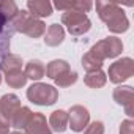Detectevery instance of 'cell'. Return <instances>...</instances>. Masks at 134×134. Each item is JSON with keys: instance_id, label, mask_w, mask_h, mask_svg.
Listing matches in <instances>:
<instances>
[{"instance_id": "cell-2", "label": "cell", "mask_w": 134, "mask_h": 134, "mask_svg": "<svg viewBox=\"0 0 134 134\" xmlns=\"http://www.w3.org/2000/svg\"><path fill=\"white\" fill-rule=\"evenodd\" d=\"M11 25H13L14 32L27 35L29 38H33V40L40 38L46 33V24L41 19L32 16L27 10H19L18 16L13 19Z\"/></svg>"}, {"instance_id": "cell-9", "label": "cell", "mask_w": 134, "mask_h": 134, "mask_svg": "<svg viewBox=\"0 0 134 134\" xmlns=\"http://www.w3.org/2000/svg\"><path fill=\"white\" fill-rule=\"evenodd\" d=\"M112 98L117 104L125 107L128 117L134 115V88L131 85H118L114 88Z\"/></svg>"}, {"instance_id": "cell-6", "label": "cell", "mask_w": 134, "mask_h": 134, "mask_svg": "<svg viewBox=\"0 0 134 134\" xmlns=\"http://www.w3.org/2000/svg\"><path fill=\"white\" fill-rule=\"evenodd\" d=\"M92 52H95L99 58L106 60V58H115L121 54L123 51V43L120 38L117 36H107L101 41H98L96 44L92 46L90 49Z\"/></svg>"}, {"instance_id": "cell-26", "label": "cell", "mask_w": 134, "mask_h": 134, "mask_svg": "<svg viewBox=\"0 0 134 134\" xmlns=\"http://www.w3.org/2000/svg\"><path fill=\"white\" fill-rule=\"evenodd\" d=\"M0 134H10V128H0Z\"/></svg>"}, {"instance_id": "cell-17", "label": "cell", "mask_w": 134, "mask_h": 134, "mask_svg": "<svg viewBox=\"0 0 134 134\" xmlns=\"http://www.w3.org/2000/svg\"><path fill=\"white\" fill-rule=\"evenodd\" d=\"M70 70H71V68H70V63H68V62L57 58V60H52V62L47 63V66H46V76H47L49 79L55 81L57 77H60V76L65 74V73H68Z\"/></svg>"}, {"instance_id": "cell-16", "label": "cell", "mask_w": 134, "mask_h": 134, "mask_svg": "<svg viewBox=\"0 0 134 134\" xmlns=\"http://www.w3.org/2000/svg\"><path fill=\"white\" fill-rule=\"evenodd\" d=\"M65 40V29L58 24H51L44 33V43L51 47H55L62 44Z\"/></svg>"}, {"instance_id": "cell-4", "label": "cell", "mask_w": 134, "mask_h": 134, "mask_svg": "<svg viewBox=\"0 0 134 134\" xmlns=\"http://www.w3.org/2000/svg\"><path fill=\"white\" fill-rule=\"evenodd\" d=\"M62 24L73 36H81L92 29V21L88 16L77 11H65L62 14Z\"/></svg>"}, {"instance_id": "cell-22", "label": "cell", "mask_w": 134, "mask_h": 134, "mask_svg": "<svg viewBox=\"0 0 134 134\" xmlns=\"http://www.w3.org/2000/svg\"><path fill=\"white\" fill-rule=\"evenodd\" d=\"M5 82L11 88H21V87H25L27 77H25V74L22 71H18V73H13V74H7L5 76Z\"/></svg>"}, {"instance_id": "cell-7", "label": "cell", "mask_w": 134, "mask_h": 134, "mask_svg": "<svg viewBox=\"0 0 134 134\" xmlns=\"http://www.w3.org/2000/svg\"><path fill=\"white\" fill-rule=\"evenodd\" d=\"M21 107V99L14 93H7L0 98V128H10L13 115Z\"/></svg>"}, {"instance_id": "cell-28", "label": "cell", "mask_w": 134, "mask_h": 134, "mask_svg": "<svg viewBox=\"0 0 134 134\" xmlns=\"http://www.w3.org/2000/svg\"><path fill=\"white\" fill-rule=\"evenodd\" d=\"M0 84H2V73H0Z\"/></svg>"}, {"instance_id": "cell-21", "label": "cell", "mask_w": 134, "mask_h": 134, "mask_svg": "<svg viewBox=\"0 0 134 134\" xmlns=\"http://www.w3.org/2000/svg\"><path fill=\"white\" fill-rule=\"evenodd\" d=\"M103 58H99L95 52L88 51L84 54L82 57V66H84V70L87 73H93V71H99L101 70V66H103Z\"/></svg>"}, {"instance_id": "cell-27", "label": "cell", "mask_w": 134, "mask_h": 134, "mask_svg": "<svg viewBox=\"0 0 134 134\" xmlns=\"http://www.w3.org/2000/svg\"><path fill=\"white\" fill-rule=\"evenodd\" d=\"M10 134H25V132H22V131H13V132H10Z\"/></svg>"}, {"instance_id": "cell-13", "label": "cell", "mask_w": 134, "mask_h": 134, "mask_svg": "<svg viewBox=\"0 0 134 134\" xmlns=\"http://www.w3.org/2000/svg\"><path fill=\"white\" fill-rule=\"evenodd\" d=\"M27 11L41 19V18H49L52 14V3L47 0H29L27 2Z\"/></svg>"}, {"instance_id": "cell-5", "label": "cell", "mask_w": 134, "mask_h": 134, "mask_svg": "<svg viewBox=\"0 0 134 134\" xmlns=\"http://www.w3.org/2000/svg\"><path fill=\"white\" fill-rule=\"evenodd\" d=\"M132 74H134V60L131 57H123L120 60H115L109 66V71L106 73L109 81L117 85L132 77Z\"/></svg>"}, {"instance_id": "cell-14", "label": "cell", "mask_w": 134, "mask_h": 134, "mask_svg": "<svg viewBox=\"0 0 134 134\" xmlns=\"http://www.w3.org/2000/svg\"><path fill=\"white\" fill-rule=\"evenodd\" d=\"M54 7L60 11H77V13H88L93 8L90 0H73V2H55Z\"/></svg>"}, {"instance_id": "cell-20", "label": "cell", "mask_w": 134, "mask_h": 134, "mask_svg": "<svg viewBox=\"0 0 134 134\" xmlns=\"http://www.w3.org/2000/svg\"><path fill=\"white\" fill-rule=\"evenodd\" d=\"M107 82V76L103 70L99 71H93V73H87L84 76V84L90 88H101L104 87Z\"/></svg>"}, {"instance_id": "cell-24", "label": "cell", "mask_w": 134, "mask_h": 134, "mask_svg": "<svg viewBox=\"0 0 134 134\" xmlns=\"http://www.w3.org/2000/svg\"><path fill=\"white\" fill-rule=\"evenodd\" d=\"M84 134H104V123L103 121H92L85 126Z\"/></svg>"}, {"instance_id": "cell-3", "label": "cell", "mask_w": 134, "mask_h": 134, "mask_svg": "<svg viewBox=\"0 0 134 134\" xmlns=\"http://www.w3.org/2000/svg\"><path fill=\"white\" fill-rule=\"evenodd\" d=\"M27 98L36 106H52L58 101V90L54 85L35 82L27 88Z\"/></svg>"}, {"instance_id": "cell-10", "label": "cell", "mask_w": 134, "mask_h": 134, "mask_svg": "<svg viewBox=\"0 0 134 134\" xmlns=\"http://www.w3.org/2000/svg\"><path fill=\"white\" fill-rule=\"evenodd\" d=\"M24 129L25 134H52L49 123L41 112H33Z\"/></svg>"}, {"instance_id": "cell-18", "label": "cell", "mask_w": 134, "mask_h": 134, "mask_svg": "<svg viewBox=\"0 0 134 134\" xmlns=\"http://www.w3.org/2000/svg\"><path fill=\"white\" fill-rule=\"evenodd\" d=\"M24 74L27 79H32V81H40L46 76V66L43 65V62L40 60H30L27 65H25V70H24Z\"/></svg>"}, {"instance_id": "cell-15", "label": "cell", "mask_w": 134, "mask_h": 134, "mask_svg": "<svg viewBox=\"0 0 134 134\" xmlns=\"http://www.w3.org/2000/svg\"><path fill=\"white\" fill-rule=\"evenodd\" d=\"M49 128L51 131H55V132H65L66 128H68V112L66 110H54L49 117Z\"/></svg>"}, {"instance_id": "cell-25", "label": "cell", "mask_w": 134, "mask_h": 134, "mask_svg": "<svg viewBox=\"0 0 134 134\" xmlns=\"http://www.w3.org/2000/svg\"><path fill=\"white\" fill-rule=\"evenodd\" d=\"M120 134H134V121L131 118L121 121V125H120Z\"/></svg>"}, {"instance_id": "cell-12", "label": "cell", "mask_w": 134, "mask_h": 134, "mask_svg": "<svg viewBox=\"0 0 134 134\" xmlns=\"http://www.w3.org/2000/svg\"><path fill=\"white\" fill-rule=\"evenodd\" d=\"M22 58L16 54H7L0 58V73H5L7 74H13V73H18V71H22Z\"/></svg>"}, {"instance_id": "cell-23", "label": "cell", "mask_w": 134, "mask_h": 134, "mask_svg": "<svg viewBox=\"0 0 134 134\" xmlns=\"http://www.w3.org/2000/svg\"><path fill=\"white\" fill-rule=\"evenodd\" d=\"M54 82H55V85H57V87H62V88L71 87L73 84H76V82H77V73L70 70L68 73H65V74H62L60 77H57Z\"/></svg>"}, {"instance_id": "cell-11", "label": "cell", "mask_w": 134, "mask_h": 134, "mask_svg": "<svg viewBox=\"0 0 134 134\" xmlns=\"http://www.w3.org/2000/svg\"><path fill=\"white\" fill-rule=\"evenodd\" d=\"M14 30L11 25V21H8L2 13H0V57L10 54V41Z\"/></svg>"}, {"instance_id": "cell-8", "label": "cell", "mask_w": 134, "mask_h": 134, "mask_svg": "<svg viewBox=\"0 0 134 134\" xmlns=\"http://www.w3.org/2000/svg\"><path fill=\"white\" fill-rule=\"evenodd\" d=\"M88 123H90V112H88V109L81 106V104L71 106V109L68 110V126L71 128V131L82 132Z\"/></svg>"}, {"instance_id": "cell-1", "label": "cell", "mask_w": 134, "mask_h": 134, "mask_svg": "<svg viewBox=\"0 0 134 134\" xmlns=\"http://www.w3.org/2000/svg\"><path fill=\"white\" fill-rule=\"evenodd\" d=\"M96 13L99 19L107 25L109 32L112 33H125L129 29V21L121 10V7L117 2H106V0H98L95 3Z\"/></svg>"}, {"instance_id": "cell-19", "label": "cell", "mask_w": 134, "mask_h": 134, "mask_svg": "<svg viewBox=\"0 0 134 134\" xmlns=\"http://www.w3.org/2000/svg\"><path fill=\"white\" fill-rule=\"evenodd\" d=\"M32 114H33V112H32L27 106H22V107H21V109H18V110H16V114L13 115L10 128H14L16 131H22V129L25 128V125L29 123V120H30Z\"/></svg>"}]
</instances>
